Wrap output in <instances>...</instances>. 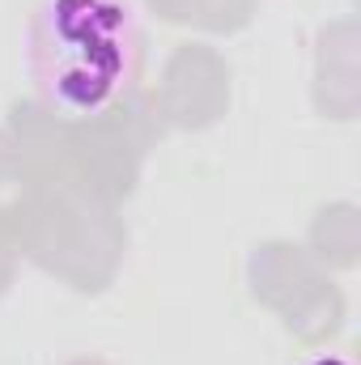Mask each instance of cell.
Returning <instances> with one entry per match:
<instances>
[{
    "label": "cell",
    "instance_id": "cell-1",
    "mask_svg": "<svg viewBox=\"0 0 361 365\" xmlns=\"http://www.w3.org/2000/svg\"><path fill=\"white\" fill-rule=\"evenodd\" d=\"M141 73L132 0H43L30 17V77L60 119H98Z\"/></svg>",
    "mask_w": 361,
    "mask_h": 365
},
{
    "label": "cell",
    "instance_id": "cell-2",
    "mask_svg": "<svg viewBox=\"0 0 361 365\" xmlns=\"http://www.w3.org/2000/svg\"><path fill=\"white\" fill-rule=\"evenodd\" d=\"M310 365H349V361H340V357H315Z\"/></svg>",
    "mask_w": 361,
    "mask_h": 365
}]
</instances>
